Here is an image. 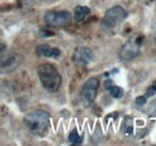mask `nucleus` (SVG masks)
Here are the masks:
<instances>
[{
	"instance_id": "1",
	"label": "nucleus",
	"mask_w": 156,
	"mask_h": 146,
	"mask_svg": "<svg viewBox=\"0 0 156 146\" xmlns=\"http://www.w3.org/2000/svg\"><path fill=\"white\" fill-rule=\"evenodd\" d=\"M37 74L42 86L49 92H57L61 85V75L52 64H41Z\"/></svg>"
},
{
	"instance_id": "2",
	"label": "nucleus",
	"mask_w": 156,
	"mask_h": 146,
	"mask_svg": "<svg viewBox=\"0 0 156 146\" xmlns=\"http://www.w3.org/2000/svg\"><path fill=\"white\" fill-rule=\"evenodd\" d=\"M49 114L44 110H34L28 113L24 119V126L34 134H43L49 126Z\"/></svg>"
},
{
	"instance_id": "3",
	"label": "nucleus",
	"mask_w": 156,
	"mask_h": 146,
	"mask_svg": "<svg viewBox=\"0 0 156 146\" xmlns=\"http://www.w3.org/2000/svg\"><path fill=\"white\" fill-rule=\"evenodd\" d=\"M44 23L51 28H64L67 26L71 20L72 15L69 11H47L44 13Z\"/></svg>"
},
{
	"instance_id": "4",
	"label": "nucleus",
	"mask_w": 156,
	"mask_h": 146,
	"mask_svg": "<svg viewBox=\"0 0 156 146\" xmlns=\"http://www.w3.org/2000/svg\"><path fill=\"white\" fill-rule=\"evenodd\" d=\"M126 17H127V12L124 7L114 6L106 11L105 17L102 19V24H103V26H106L108 29H113V28L118 26L119 24H121L126 19Z\"/></svg>"
},
{
	"instance_id": "5",
	"label": "nucleus",
	"mask_w": 156,
	"mask_h": 146,
	"mask_svg": "<svg viewBox=\"0 0 156 146\" xmlns=\"http://www.w3.org/2000/svg\"><path fill=\"white\" fill-rule=\"evenodd\" d=\"M20 59L17 54H12L5 43H0V73L9 72L16 68Z\"/></svg>"
},
{
	"instance_id": "6",
	"label": "nucleus",
	"mask_w": 156,
	"mask_h": 146,
	"mask_svg": "<svg viewBox=\"0 0 156 146\" xmlns=\"http://www.w3.org/2000/svg\"><path fill=\"white\" fill-rule=\"evenodd\" d=\"M98 85H100V80L95 77L89 78L84 83L82 91H80V99L85 107H89L95 101L96 95H98Z\"/></svg>"
},
{
	"instance_id": "7",
	"label": "nucleus",
	"mask_w": 156,
	"mask_h": 146,
	"mask_svg": "<svg viewBox=\"0 0 156 146\" xmlns=\"http://www.w3.org/2000/svg\"><path fill=\"white\" fill-rule=\"evenodd\" d=\"M142 36H137L135 38L129 40L120 49V59L122 61H131L135 57L138 56L139 52H140V43H142Z\"/></svg>"
},
{
	"instance_id": "8",
	"label": "nucleus",
	"mask_w": 156,
	"mask_h": 146,
	"mask_svg": "<svg viewBox=\"0 0 156 146\" xmlns=\"http://www.w3.org/2000/svg\"><path fill=\"white\" fill-rule=\"evenodd\" d=\"M72 60L78 66H88L93 60V52L88 47H78L73 53Z\"/></svg>"
},
{
	"instance_id": "9",
	"label": "nucleus",
	"mask_w": 156,
	"mask_h": 146,
	"mask_svg": "<svg viewBox=\"0 0 156 146\" xmlns=\"http://www.w3.org/2000/svg\"><path fill=\"white\" fill-rule=\"evenodd\" d=\"M36 53L40 56H44V57H53V59H58L61 52L59 48L55 47H51L49 44H40L36 48Z\"/></svg>"
},
{
	"instance_id": "10",
	"label": "nucleus",
	"mask_w": 156,
	"mask_h": 146,
	"mask_svg": "<svg viewBox=\"0 0 156 146\" xmlns=\"http://www.w3.org/2000/svg\"><path fill=\"white\" fill-rule=\"evenodd\" d=\"M89 15H90V9L87 6H82V5L76 6L75 12H73V17L77 22H83Z\"/></svg>"
},
{
	"instance_id": "11",
	"label": "nucleus",
	"mask_w": 156,
	"mask_h": 146,
	"mask_svg": "<svg viewBox=\"0 0 156 146\" xmlns=\"http://www.w3.org/2000/svg\"><path fill=\"white\" fill-rule=\"evenodd\" d=\"M121 132L126 135H131L133 133V119L130 116H126L124 119V122L121 125Z\"/></svg>"
},
{
	"instance_id": "12",
	"label": "nucleus",
	"mask_w": 156,
	"mask_h": 146,
	"mask_svg": "<svg viewBox=\"0 0 156 146\" xmlns=\"http://www.w3.org/2000/svg\"><path fill=\"white\" fill-rule=\"evenodd\" d=\"M69 141H70L71 144H73V145H79V144H82V141H83V137L79 135L77 129H72L71 133L69 134Z\"/></svg>"
},
{
	"instance_id": "13",
	"label": "nucleus",
	"mask_w": 156,
	"mask_h": 146,
	"mask_svg": "<svg viewBox=\"0 0 156 146\" xmlns=\"http://www.w3.org/2000/svg\"><path fill=\"white\" fill-rule=\"evenodd\" d=\"M107 90L109 91V95H111L113 98H121V97L124 96V90H122V88L117 86V85H114V84H113L111 88H108Z\"/></svg>"
},
{
	"instance_id": "14",
	"label": "nucleus",
	"mask_w": 156,
	"mask_h": 146,
	"mask_svg": "<svg viewBox=\"0 0 156 146\" xmlns=\"http://www.w3.org/2000/svg\"><path fill=\"white\" fill-rule=\"evenodd\" d=\"M155 93H156V80L149 86V88H148V90H147V92H145L144 96H145L147 98H149V97H153Z\"/></svg>"
},
{
	"instance_id": "15",
	"label": "nucleus",
	"mask_w": 156,
	"mask_h": 146,
	"mask_svg": "<svg viewBox=\"0 0 156 146\" xmlns=\"http://www.w3.org/2000/svg\"><path fill=\"white\" fill-rule=\"evenodd\" d=\"M40 35H41V37H51L54 35V31H52L49 29V26H46V28H42L40 30Z\"/></svg>"
},
{
	"instance_id": "16",
	"label": "nucleus",
	"mask_w": 156,
	"mask_h": 146,
	"mask_svg": "<svg viewBox=\"0 0 156 146\" xmlns=\"http://www.w3.org/2000/svg\"><path fill=\"white\" fill-rule=\"evenodd\" d=\"M145 103H147V97H145V96H139V97L136 98V104L138 107H142V106H144Z\"/></svg>"
},
{
	"instance_id": "17",
	"label": "nucleus",
	"mask_w": 156,
	"mask_h": 146,
	"mask_svg": "<svg viewBox=\"0 0 156 146\" xmlns=\"http://www.w3.org/2000/svg\"><path fill=\"white\" fill-rule=\"evenodd\" d=\"M149 114H150V116H155L156 117V99L153 102V104H151V107H150Z\"/></svg>"
},
{
	"instance_id": "18",
	"label": "nucleus",
	"mask_w": 156,
	"mask_h": 146,
	"mask_svg": "<svg viewBox=\"0 0 156 146\" xmlns=\"http://www.w3.org/2000/svg\"><path fill=\"white\" fill-rule=\"evenodd\" d=\"M113 85V83H112V80H106L105 82V88L106 89H108V88H111Z\"/></svg>"
},
{
	"instance_id": "19",
	"label": "nucleus",
	"mask_w": 156,
	"mask_h": 146,
	"mask_svg": "<svg viewBox=\"0 0 156 146\" xmlns=\"http://www.w3.org/2000/svg\"><path fill=\"white\" fill-rule=\"evenodd\" d=\"M151 1H154V0H151Z\"/></svg>"
}]
</instances>
